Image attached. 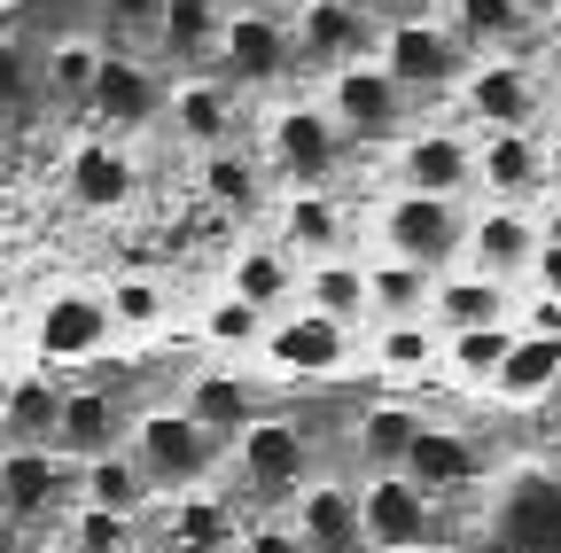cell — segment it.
I'll return each mask as SVG.
<instances>
[{
  "mask_svg": "<svg viewBox=\"0 0 561 553\" xmlns=\"http://www.w3.org/2000/svg\"><path fill=\"white\" fill-rule=\"evenodd\" d=\"M125 452H133V468L149 475V492H195V483L219 468V437H210L203 422H187L180 405H164V413H140V422H125Z\"/></svg>",
  "mask_w": 561,
  "mask_h": 553,
  "instance_id": "6da1fadb",
  "label": "cell"
},
{
  "mask_svg": "<svg viewBox=\"0 0 561 553\" xmlns=\"http://www.w3.org/2000/svg\"><path fill=\"white\" fill-rule=\"evenodd\" d=\"M375 62H382L405 94H445V87L468 79V47L453 39V24H430V16H398L375 39Z\"/></svg>",
  "mask_w": 561,
  "mask_h": 553,
  "instance_id": "7a4b0ae2",
  "label": "cell"
},
{
  "mask_svg": "<svg viewBox=\"0 0 561 553\" xmlns=\"http://www.w3.org/2000/svg\"><path fill=\"white\" fill-rule=\"evenodd\" d=\"M405 102H413V94L382 71L375 55H367V62H343L335 87H328V117H335L343 141H390V133L405 125Z\"/></svg>",
  "mask_w": 561,
  "mask_h": 553,
  "instance_id": "3957f363",
  "label": "cell"
},
{
  "mask_svg": "<svg viewBox=\"0 0 561 553\" xmlns=\"http://www.w3.org/2000/svg\"><path fill=\"white\" fill-rule=\"evenodd\" d=\"M305 429L297 422H273V413H250V422L234 429V468L257 499H297V483H305Z\"/></svg>",
  "mask_w": 561,
  "mask_h": 553,
  "instance_id": "277c9868",
  "label": "cell"
},
{
  "mask_svg": "<svg viewBox=\"0 0 561 553\" xmlns=\"http://www.w3.org/2000/svg\"><path fill=\"white\" fill-rule=\"evenodd\" d=\"M219 71L242 79V87L289 79V71H297V32H289V16H273V9H234V16L219 24Z\"/></svg>",
  "mask_w": 561,
  "mask_h": 553,
  "instance_id": "5b68a950",
  "label": "cell"
},
{
  "mask_svg": "<svg viewBox=\"0 0 561 553\" xmlns=\"http://www.w3.org/2000/svg\"><path fill=\"white\" fill-rule=\"evenodd\" d=\"M460 195H398L390 211H382V242H390V257H405V265H445L453 250H460Z\"/></svg>",
  "mask_w": 561,
  "mask_h": 553,
  "instance_id": "8992f818",
  "label": "cell"
},
{
  "mask_svg": "<svg viewBox=\"0 0 561 553\" xmlns=\"http://www.w3.org/2000/svg\"><path fill=\"white\" fill-rule=\"evenodd\" d=\"M297 32V62H320V71H343V62H367L375 55V9H359V0H312V9L289 16Z\"/></svg>",
  "mask_w": 561,
  "mask_h": 553,
  "instance_id": "52a82bcc",
  "label": "cell"
},
{
  "mask_svg": "<svg viewBox=\"0 0 561 553\" xmlns=\"http://www.w3.org/2000/svg\"><path fill=\"white\" fill-rule=\"evenodd\" d=\"M359 530H367V545H382V553L430 545V538H437V507H430L421 483H405L398 468H382V475H367V492H359Z\"/></svg>",
  "mask_w": 561,
  "mask_h": 553,
  "instance_id": "ba28073f",
  "label": "cell"
},
{
  "mask_svg": "<svg viewBox=\"0 0 561 553\" xmlns=\"http://www.w3.org/2000/svg\"><path fill=\"white\" fill-rule=\"evenodd\" d=\"M62 492H70L62 452H47V445H16L9 460H0V515H9L16 530H39V522L62 507Z\"/></svg>",
  "mask_w": 561,
  "mask_h": 553,
  "instance_id": "9c48e42d",
  "label": "cell"
},
{
  "mask_svg": "<svg viewBox=\"0 0 561 553\" xmlns=\"http://www.w3.org/2000/svg\"><path fill=\"white\" fill-rule=\"evenodd\" d=\"M265 359L280 367V375H335L343 359H351V327L343 320H328V312H289V320H273L265 327Z\"/></svg>",
  "mask_w": 561,
  "mask_h": 553,
  "instance_id": "30bf717a",
  "label": "cell"
},
{
  "mask_svg": "<svg viewBox=\"0 0 561 553\" xmlns=\"http://www.w3.org/2000/svg\"><path fill=\"white\" fill-rule=\"evenodd\" d=\"M87 110H94L110 133H140V125H157V117H164V79L149 71V62H133V55H102Z\"/></svg>",
  "mask_w": 561,
  "mask_h": 553,
  "instance_id": "8fae6325",
  "label": "cell"
},
{
  "mask_svg": "<svg viewBox=\"0 0 561 553\" xmlns=\"http://www.w3.org/2000/svg\"><path fill=\"white\" fill-rule=\"evenodd\" d=\"M273 164L289 172L297 187H320V180L343 164V133H335V117L312 110V102L280 110V117H273Z\"/></svg>",
  "mask_w": 561,
  "mask_h": 553,
  "instance_id": "7c38bea8",
  "label": "cell"
},
{
  "mask_svg": "<svg viewBox=\"0 0 561 553\" xmlns=\"http://www.w3.org/2000/svg\"><path fill=\"white\" fill-rule=\"evenodd\" d=\"M289 530L305 538V553H359V545H367V530H359V492H351V483H297Z\"/></svg>",
  "mask_w": 561,
  "mask_h": 553,
  "instance_id": "4fadbf2b",
  "label": "cell"
},
{
  "mask_svg": "<svg viewBox=\"0 0 561 553\" xmlns=\"http://www.w3.org/2000/svg\"><path fill=\"white\" fill-rule=\"evenodd\" d=\"M62 460H94V452H117L125 445V405L110 390H62V413H55V437H47Z\"/></svg>",
  "mask_w": 561,
  "mask_h": 553,
  "instance_id": "5bb4252c",
  "label": "cell"
},
{
  "mask_svg": "<svg viewBox=\"0 0 561 553\" xmlns=\"http://www.w3.org/2000/svg\"><path fill=\"white\" fill-rule=\"evenodd\" d=\"M500 545H515V553H561V483L553 475H523L507 492Z\"/></svg>",
  "mask_w": 561,
  "mask_h": 553,
  "instance_id": "9a60e30c",
  "label": "cell"
},
{
  "mask_svg": "<svg viewBox=\"0 0 561 553\" xmlns=\"http://www.w3.org/2000/svg\"><path fill=\"white\" fill-rule=\"evenodd\" d=\"M110 335H117V327H110V304L87 297V289H62V297L39 312V352H47V359H94Z\"/></svg>",
  "mask_w": 561,
  "mask_h": 553,
  "instance_id": "2e32d148",
  "label": "cell"
},
{
  "mask_svg": "<svg viewBox=\"0 0 561 553\" xmlns=\"http://www.w3.org/2000/svg\"><path fill=\"white\" fill-rule=\"evenodd\" d=\"M476 468H483L476 445H468L460 429H430V422L413 429V445H405V460H398V475L421 483L430 499H437V492H460V483H476Z\"/></svg>",
  "mask_w": 561,
  "mask_h": 553,
  "instance_id": "e0dca14e",
  "label": "cell"
},
{
  "mask_svg": "<svg viewBox=\"0 0 561 553\" xmlns=\"http://www.w3.org/2000/svg\"><path fill=\"white\" fill-rule=\"evenodd\" d=\"M476 180L491 195H538L546 187V149L530 141L523 125H491L483 149H476Z\"/></svg>",
  "mask_w": 561,
  "mask_h": 553,
  "instance_id": "ac0fdd59",
  "label": "cell"
},
{
  "mask_svg": "<svg viewBox=\"0 0 561 553\" xmlns=\"http://www.w3.org/2000/svg\"><path fill=\"white\" fill-rule=\"evenodd\" d=\"M234 538H242V522H234V507L219 499V492H180V507L164 515V553H234Z\"/></svg>",
  "mask_w": 561,
  "mask_h": 553,
  "instance_id": "d6986e66",
  "label": "cell"
},
{
  "mask_svg": "<svg viewBox=\"0 0 561 553\" xmlns=\"http://www.w3.org/2000/svg\"><path fill=\"white\" fill-rule=\"evenodd\" d=\"M476 180V149L460 133H413L405 141V187L413 195H468Z\"/></svg>",
  "mask_w": 561,
  "mask_h": 553,
  "instance_id": "ffe728a7",
  "label": "cell"
},
{
  "mask_svg": "<svg viewBox=\"0 0 561 553\" xmlns=\"http://www.w3.org/2000/svg\"><path fill=\"white\" fill-rule=\"evenodd\" d=\"M460 242H468L476 273H491V281H515V273L530 265V250H538V227H530L523 211H507V203H500V211H483Z\"/></svg>",
  "mask_w": 561,
  "mask_h": 553,
  "instance_id": "44dd1931",
  "label": "cell"
},
{
  "mask_svg": "<svg viewBox=\"0 0 561 553\" xmlns=\"http://www.w3.org/2000/svg\"><path fill=\"white\" fill-rule=\"evenodd\" d=\"M219 24H227L219 0H164L157 39H164V55L180 71H210V62H219Z\"/></svg>",
  "mask_w": 561,
  "mask_h": 553,
  "instance_id": "7402d4cb",
  "label": "cell"
},
{
  "mask_svg": "<svg viewBox=\"0 0 561 553\" xmlns=\"http://www.w3.org/2000/svg\"><path fill=\"white\" fill-rule=\"evenodd\" d=\"M430 320L437 327H507L515 304H507V281H491V273H460V281H437L430 289Z\"/></svg>",
  "mask_w": 561,
  "mask_h": 553,
  "instance_id": "603a6c76",
  "label": "cell"
},
{
  "mask_svg": "<svg viewBox=\"0 0 561 553\" xmlns=\"http://www.w3.org/2000/svg\"><path fill=\"white\" fill-rule=\"evenodd\" d=\"M561 382V335H507V359L491 367V390L500 398H515V405H530V398H546Z\"/></svg>",
  "mask_w": 561,
  "mask_h": 553,
  "instance_id": "cb8c5ba5",
  "label": "cell"
},
{
  "mask_svg": "<svg viewBox=\"0 0 561 553\" xmlns=\"http://www.w3.org/2000/svg\"><path fill=\"white\" fill-rule=\"evenodd\" d=\"M227 297L257 304V312H280L297 297V250H280V242H257L227 265Z\"/></svg>",
  "mask_w": 561,
  "mask_h": 553,
  "instance_id": "d4e9b609",
  "label": "cell"
},
{
  "mask_svg": "<svg viewBox=\"0 0 561 553\" xmlns=\"http://www.w3.org/2000/svg\"><path fill=\"white\" fill-rule=\"evenodd\" d=\"M172 125H180V141L195 149H227V133H234V87L227 79H187L180 94H164Z\"/></svg>",
  "mask_w": 561,
  "mask_h": 553,
  "instance_id": "484cf974",
  "label": "cell"
},
{
  "mask_svg": "<svg viewBox=\"0 0 561 553\" xmlns=\"http://www.w3.org/2000/svg\"><path fill=\"white\" fill-rule=\"evenodd\" d=\"M468 110H476L483 125H530L538 87L515 71L507 55H491V62H476V71H468Z\"/></svg>",
  "mask_w": 561,
  "mask_h": 553,
  "instance_id": "4316f807",
  "label": "cell"
},
{
  "mask_svg": "<svg viewBox=\"0 0 561 553\" xmlns=\"http://www.w3.org/2000/svg\"><path fill=\"white\" fill-rule=\"evenodd\" d=\"M523 32H530L523 0H453V39L468 55H507V47H523Z\"/></svg>",
  "mask_w": 561,
  "mask_h": 553,
  "instance_id": "83f0119b",
  "label": "cell"
},
{
  "mask_svg": "<svg viewBox=\"0 0 561 553\" xmlns=\"http://www.w3.org/2000/svg\"><path fill=\"white\" fill-rule=\"evenodd\" d=\"M79 507H110V515H140V507H149V475L133 468L125 445L79 460Z\"/></svg>",
  "mask_w": 561,
  "mask_h": 553,
  "instance_id": "f1b7e54d",
  "label": "cell"
},
{
  "mask_svg": "<svg viewBox=\"0 0 561 553\" xmlns=\"http://www.w3.org/2000/svg\"><path fill=\"white\" fill-rule=\"evenodd\" d=\"M250 413H257V390H250L234 367H210V375L187 382V422H203L210 437H234Z\"/></svg>",
  "mask_w": 561,
  "mask_h": 553,
  "instance_id": "f546056e",
  "label": "cell"
},
{
  "mask_svg": "<svg viewBox=\"0 0 561 553\" xmlns=\"http://www.w3.org/2000/svg\"><path fill=\"white\" fill-rule=\"evenodd\" d=\"M70 195L87 203V211H110V203L133 195V157L117 141H87L79 157H70Z\"/></svg>",
  "mask_w": 561,
  "mask_h": 553,
  "instance_id": "4dcf8cb0",
  "label": "cell"
},
{
  "mask_svg": "<svg viewBox=\"0 0 561 553\" xmlns=\"http://www.w3.org/2000/svg\"><path fill=\"white\" fill-rule=\"evenodd\" d=\"M305 304L312 312H328V320H367V265H351L343 250L335 257H320L312 273H305Z\"/></svg>",
  "mask_w": 561,
  "mask_h": 553,
  "instance_id": "1f68e13d",
  "label": "cell"
},
{
  "mask_svg": "<svg viewBox=\"0 0 561 553\" xmlns=\"http://www.w3.org/2000/svg\"><path fill=\"white\" fill-rule=\"evenodd\" d=\"M280 250H305V257H335L343 250V211L328 195L297 187L289 195V211H280Z\"/></svg>",
  "mask_w": 561,
  "mask_h": 553,
  "instance_id": "d6a6232c",
  "label": "cell"
},
{
  "mask_svg": "<svg viewBox=\"0 0 561 553\" xmlns=\"http://www.w3.org/2000/svg\"><path fill=\"white\" fill-rule=\"evenodd\" d=\"M437 359H445V343H437V320H430V312L382 320V343H375V367H382V375H430Z\"/></svg>",
  "mask_w": 561,
  "mask_h": 553,
  "instance_id": "836d02e7",
  "label": "cell"
},
{
  "mask_svg": "<svg viewBox=\"0 0 561 553\" xmlns=\"http://www.w3.org/2000/svg\"><path fill=\"white\" fill-rule=\"evenodd\" d=\"M367 312H382V320H413V312H430V265H405V257L367 265Z\"/></svg>",
  "mask_w": 561,
  "mask_h": 553,
  "instance_id": "e575fe53",
  "label": "cell"
},
{
  "mask_svg": "<svg viewBox=\"0 0 561 553\" xmlns=\"http://www.w3.org/2000/svg\"><path fill=\"white\" fill-rule=\"evenodd\" d=\"M55 413H62L55 382H16L9 398H0V429H9V445H47L55 437Z\"/></svg>",
  "mask_w": 561,
  "mask_h": 553,
  "instance_id": "d590c367",
  "label": "cell"
},
{
  "mask_svg": "<svg viewBox=\"0 0 561 553\" xmlns=\"http://www.w3.org/2000/svg\"><path fill=\"white\" fill-rule=\"evenodd\" d=\"M94 71H102V47L94 39H55V55H47V87H55V102H87L94 94Z\"/></svg>",
  "mask_w": 561,
  "mask_h": 553,
  "instance_id": "8d00e7d4",
  "label": "cell"
},
{
  "mask_svg": "<svg viewBox=\"0 0 561 553\" xmlns=\"http://www.w3.org/2000/svg\"><path fill=\"white\" fill-rule=\"evenodd\" d=\"M413 429H421V413H405V405H375V413H359V445H367L375 468H398L405 445H413Z\"/></svg>",
  "mask_w": 561,
  "mask_h": 553,
  "instance_id": "74e56055",
  "label": "cell"
},
{
  "mask_svg": "<svg viewBox=\"0 0 561 553\" xmlns=\"http://www.w3.org/2000/svg\"><path fill=\"white\" fill-rule=\"evenodd\" d=\"M203 195L210 203H227V211H250V195H257V164L234 157V149H210L203 157Z\"/></svg>",
  "mask_w": 561,
  "mask_h": 553,
  "instance_id": "f35d334b",
  "label": "cell"
},
{
  "mask_svg": "<svg viewBox=\"0 0 561 553\" xmlns=\"http://www.w3.org/2000/svg\"><path fill=\"white\" fill-rule=\"evenodd\" d=\"M507 335H515V327H453V352H445V359H453L468 382H491V367L507 359Z\"/></svg>",
  "mask_w": 561,
  "mask_h": 553,
  "instance_id": "ab89813d",
  "label": "cell"
},
{
  "mask_svg": "<svg viewBox=\"0 0 561 553\" xmlns=\"http://www.w3.org/2000/svg\"><path fill=\"white\" fill-rule=\"evenodd\" d=\"M70 553H133V515L79 507V515H70Z\"/></svg>",
  "mask_w": 561,
  "mask_h": 553,
  "instance_id": "60d3db41",
  "label": "cell"
},
{
  "mask_svg": "<svg viewBox=\"0 0 561 553\" xmlns=\"http://www.w3.org/2000/svg\"><path fill=\"white\" fill-rule=\"evenodd\" d=\"M203 335H210V343H227V352H250V343H265V312L242 304V297H219V304L203 312Z\"/></svg>",
  "mask_w": 561,
  "mask_h": 553,
  "instance_id": "b9f144b4",
  "label": "cell"
},
{
  "mask_svg": "<svg viewBox=\"0 0 561 553\" xmlns=\"http://www.w3.org/2000/svg\"><path fill=\"white\" fill-rule=\"evenodd\" d=\"M102 304H110V327H157V320H164V289L140 281V273H133V281H117Z\"/></svg>",
  "mask_w": 561,
  "mask_h": 553,
  "instance_id": "7bdbcfd3",
  "label": "cell"
},
{
  "mask_svg": "<svg viewBox=\"0 0 561 553\" xmlns=\"http://www.w3.org/2000/svg\"><path fill=\"white\" fill-rule=\"evenodd\" d=\"M32 87H39L32 55H24L16 39H0V110H24V102H32Z\"/></svg>",
  "mask_w": 561,
  "mask_h": 553,
  "instance_id": "ee69618b",
  "label": "cell"
},
{
  "mask_svg": "<svg viewBox=\"0 0 561 553\" xmlns=\"http://www.w3.org/2000/svg\"><path fill=\"white\" fill-rule=\"evenodd\" d=\"M234 553H305V538H297L289 522H250V530L234 538Z\"/></svg>",
  "mask_w": 561,
  "mask_h": 553,
  "instance_id": "f6af8a7d",
  "label": "cell"
},
{
  "mask_svg": "<svg viewBox=\"0 0 561 553\" xmlns=\"http://www.w3.org/2000/svg\"><path fill=\"white\" fill-rule=\"evenodd\" d=\"M102 9H110V24H117V32H157L164 0H102Z\"/></svg>",
  "mask_w": 561,
  "mask_h": 553,
  "instance_id": "bcb514c9",
  "label": "cell"
},
{
  "mask_svg": "<svg viewBox=\"0 0 561 553\" xmlns=\"http://www.w3.org/2000/svg\"><path fill=\"white\" fill-rule=\"evenodd\" d=\"M523 273H530V289H538V297H561V242H538Z\"/></svg>",
  "mask_w": 561,
  "mask_h": 553,
  "instance_id": "7dc6e473",
  "label": "cell"
},
{
  "mask_svg": "<svg viewBox=\"0 0 561 553\" xmlns=\"http://www.w3.org/2000/svg\"><path fill=\"white\" fill-rule=\"evenodd\" d=\"M523 327H530V335H561V297H538V304L523 312Z\"/></svg>",
  "mask_w": 561,
  "mask_h": 553,
  "instance_id": "c3c4849f",
  "label": "cell"
},
{
  "mask_svg": "<svg viewBox=\"0 0 561 553\" xmlns=\"http://www.w3.org/2000/svg\"><path fill=\"white\" fill-rule=\"evenodd\" d=\"M538 242H561V203H546V219H538Z\"/></svg>",
  "mask_w": 561,
  "mask_h": 553,
  "instance_id": "681fc988",
  "label": "cell"
},
{
  "mask_svg": "<svg viewBox=\"0 0 561 553\" xmlns=\"http://www.w3.org/2000/svg\"><path fill=\"white\" fill-rule=\"evenodd\" d=\"M0 553H24V530H16L9 515H0Z\"/></svg>",
  "mask_w": 561,
  "mask_h": 553,
  "instance_id": "f907efd6",
  "label": "cell"
},
{
  "mask_svg": "<svg viewBox=\"0 0 561 553\" xmlns=\"http://www.w3.org/2000/svg\"><path fill=\"white\" fill-rule=\"evenodd\" d=\"M265 9H273V16H297V9H312V0H265Z\"/></svg>",
  "mask_w": 561,
  "mask_h": 553,
  "instance_id": "816d5d0a",
  "label": "cell"
},
{
  "mask_svg": "<svg viewBox=\"0 0 561 553\" xmlns=\"http://www.w3.org/2000/svg\"><path fill=\"white\" fill-rule=\"evenodd\" d=\"M546 180H561V141H553V149H546Z\"/></svg>",
  "mask_w": 561,
  "mask_h": 553,
  "instance_id": "f5cc1de1",
  "label": "cell"
},
{
  "mask_svg": "<svg viewBox=\"0 0 561 553\" xmlns=\"http://www.w3.org/2000/svg\"><path fill=\"white\" fill-rule=\"evenodd\" d=\"M359 9H405V0H359Z\"/></svg>",
  "mask_w": 561,
  "mask_h": 553,
  "instance_id": "db71d44e",
  "label": "cell"
},
{
  "mask_svg": "<svg viewBox=\"0 0 561 553\" xmlns=\"http://www.w3.org/2000/svg\"><path fill=\"white\" fill-rule=\"evenodd\" d=\"M523 9H561V0H523Z\"/></svg>",
  "mask_w": 561,
  "mask_h": 553,
  "instance_id": "11a10c76",
  "label": "cell"
},
{
  "mask_svg": "<svg viewBox=\"0 0 561 553\" xmlns=\"http://www.w3.org/2000/svg\"><path fill=\"white\" fill-rule=\"evenodd\" d=\"M398 553H430V545H398Z\"/></svg>",
  "mask_w": 561,
  "mask_h": 553,
  "instance_id": "9f6ffc18",
  "label": "cell"
}]
</instances>
